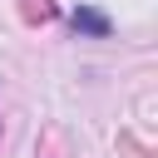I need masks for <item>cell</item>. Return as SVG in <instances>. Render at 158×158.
<instances>
[{
    "label": "cell",
    "mask_w": 158,
    "mask_h": 158,
    "mask_svg": "<svg viewBox=\"0 0 158 158\" xmlns=\"http://www.w3.org/2000/svg\"><path fill=\"white\" fill-rule=\"evenodd\" d=\"M69 25H74V35H89V40H109V35H114V20H109L104 10H94V5H79V10L69 15Z\"/></svg>",
    "instance_id": "obj_1"
}]
</instances>
